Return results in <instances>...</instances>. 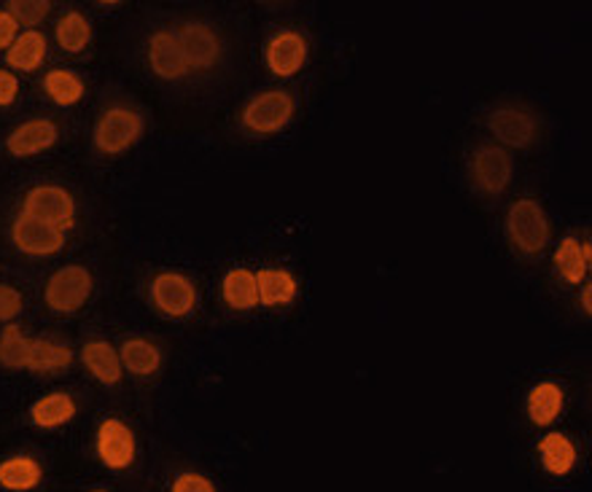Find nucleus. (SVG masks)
Wrapping results in <instances>:
<instances>
[{
  "label": "nucleus",
  "instance_id": "nucleus-1",
  "mask_svg": "<svg viewBox=\"0 0 592 492\" xmlns=\"http://www.w3.org/2000/svg\"><path fill=\"white\" fill-rule=\"evenodd\" d=\"M507 232L514 248L522 250V254H541L547 248V243H550V221H547L544 207L531 197L518 199L509 207Z\"/></svg>",
  "mask_w": 592,
  "mask_h": 492
},
{
  "label": "nucleus",
  "instance_id": "nucleus-2",
  "mask_svg": "<svg viewBox=\"0 0 592 492\" xmlns=\"http://www.w3.org/2000/svg\"><path fill=\"white\" fill-rule=\"evenodd\" d=\"M22 213L24 216L54 226V229L65 232L71 229L75 221L73 194L65 192L62 186H35L24 194Z\"/></svg>",
  "mask_w": 592,
  "mask_h": 492
},
{
  "label": "nucleus",
  "instance_id": "nucleus-3",
  "mask_svg": "<svg viewBox=\"0 0 592 492\" xmlns=\"http://www.w3.org/2000/svg\"><path fill=\"white\" fill-rule=\"evenodd\" d=\"M92 275L86 267H79V264H71V267L60 269L49 277L47 291H43V299L52 307L54 312H75L86 305L92 294Z\"/></svg>",
  "mask_w": 592,
  "mask_h": 492
},
{
  "label": "nucleus",
  "instance_id": "nucleus-4",
  "mask_svg": "<svg viewBox=\"0 0 592 492\" xmlns=\"http://www.w3.org/2000/svg\"><path fill=\"white\" fill-rule=\"evenodd\" d=\"M143 135V119L141 113L130 109H109L100 116L98 127H94V146L100 154L116 156L127 151L137 137Z\"/></svg>",
  "mask_w": 592,
  "mask_h": 492
},
{
  "label": "nucleus",
  "instance_id": "nucleus-5",
  "mask_svg": "<svg viewBox=\"0 0 592 492\" xmlns=\"http://www.w3.org/2000/svg\"><path fill=\"white\" fill-rule=\"evenodd\" d=\"M294 116V98L288 92H264L256 94L243 109V127L256 135H273L280 132Z\"/></svg>",
  "mask_w": 592,
  "mask_h": 492
},
{
  "label": "nucleus",
  "instance_id": "nucleus-6",
  "mask_svg": "<svg viewBox=\"0 0 592 492\" xmlns=\"http://www.w3.org/2000/svg\"><path fill=\"white\" fill-rule=\"evenodd\" d=\"M135 433L127 422L109 418L98 428V458L103 460L105 469L124 471L135 463Z\"/></svg>",
  "mask_w": 592,
  "mask_h": 492
},
{
  "label": "nucleus",
  "instance_id": "nucleus-7",
  "mask_svg": "<svg viewBox=\"0 0 592 492\" xmlns=\"http://www.w3.org/2000/svg\"><path fill=\"white\" fill-rule=\"evenodd\" d=\"M151 299L156 310H162L170 318H184L197 305V288L181 273H162L151 283Z\"/></svg>",
  "mask_w": 592,
  "mask_h": 492
},
{
  "label": "nucleus",
  "instance_id": "nucleus-8",
  "mask_svg": "<svg viewBox=\"0 0 592 492\" xmlns=\"http://www.w3.org/2000/svg\"><path fill=\"white\" fill-rule=\"evenodd\" d=\"M11 239L28 256H52L65 248V232L24 216V213H19L14 224H11Z\"/></svg>",
  "mask_w": 592,
  "mask_h": 492
},
{
  "label": "nucleus",
  "instance_id": "nucleus-9",
  "mask_svg": "<svg viewBox=\"0 0 592 492\" xmlns=\"http://www.w3.org/2000/svg\"><path fill=\"white\" fill-rule=\"evenodd\" d=\"M175 38H178L181 52L186 57L188 71H207V68L216 65L218 57H222V41H218V35L213 33L207 24H184V28L175 33Z\"/></svg>",
  "mask_w": 592,
  "mask_h": 492
},
{
  "label": "nucleus",
  "instance_id": "nucleus-10",
  "mask_svg": "<svg viewBox=\"0 0 592 492\" xmlns=\"http://www.w3.org/2000/svg\"><path fill=\"white\" fill-rule=\"evenodd\" d=\"M471 175L484 194H501L512 181V160L499 146H482L471 156Z\"/></svg>",
  "mask_w": 592,
  "mask_h": 492
},
{
  "label": "nucleus",
  "instance_id": "nucleus-11",
  "mask_svg": "<svg viewBox=\"0 0 592 492\" xmlns=\"http://www.w3.org/2000/svg\"><path fill=\"white\" fill-rule=\"evenodd\" d=\"M488 127L496 135V141H501L503 146L528 148L533 141H537V122H533L531 113L520 109L493 111L490 113Z\"/></svg>",
  "mask_w": 592,
  "mask_h": 492
},
{
  "label": "nucleus",
  "instance_id": "nucleus-12",
  "mask_svg": "<svg viewBox=\"0 0 592 492\" xmlns=\"http://www.w3.org/2000/svg\"><path fill=\"white\" fill-rule=\"evenodd\" d=\"M149 65L160 79L165 81H178L188 73L186 57L181 52V43L175 33L170 30H160V33L151 35L149 41Z\"/></svg>",
  "mask_w": 592,
  "mask_h": 492
},
{
  "label": "nucleus",
  "instance_id": "nucleus-13",
  "mask_svg": "<svg viewBox=\"0 0 592 492\" xmlns=\"http://www.w3.org/2000/svg\"><path fill=\"white\" fill-rule=\"evenodd\" d=\"M60 137L57 132V124L49 122V119H33V122H24L6 137V148H9L11 156H19V160H28V156L41 154V151L52 148Z\"/></svg>",
  "mask_w": 592,
  "mask_h": 492
},
{
  "label": "nucleus",
  "instance_id": "nucleus-14",
  "mask_svg": "<svg viewBox=\"0 0 592 492\" xmlns=\"http://www.w3.org/2000/svg\"><path fill=\"white\" fill-rule=\"evenodd\" d=\"M307 60V41L294 30L278 33L267 43V68L280 79L299 73Z\"/></svg>",
  "mask_w": 592,
  "mask_h": 492
},
{
  "label": "nucleus",
  "instance_id": "nucleus-15",
  "mask_svg": "<svg viewBox=\"0 0 592 492\" xmlns=\"http://www.w3.org/2000/svg\"><path fill=\"white\" fill-rule=\"evenodd\" d=\"M43 482V465L30 455L0 460V488L9 492H30Z\"/></svg>",
  "mask_w": 592,
  "mask_h": 492
},
{
  "label": "nucleus",
  "instance_id": "nucleus-16",
  "mask_svg": "<svg viewBox=\"0 0 592 492\" xmlns=\"http://www.w3.org/2000/svg\"><path fill=\"white\" fill-rule=\"evenodd\" d=\"M539 458L547 474L569 476L576 465V447L565 433H550L539 441Z\"/></svg>",
  "mask_w": 592,
  "mask_h": 492
},
{
  "label": "nucleus",
  "instance_id": "nucleus-17",
  "mask_svg": "<svg viewBox=\"0 0 592 492\" xmlns=\"http://www.w3.org/2000/svg\"><path fill=\"white\" fill-rule=\"evenodd\" d=\"M81 361H84L86 369L92 371V377L103 385H116L122 380V358H119V350H113L111 342H90L81 350Z\"/></svg>",
  "mask_w": 592,
  "mask_h": 492
},
{
  "label": "nucleus",
  "instance_id": "nucleus-18",
  "mask_svg": "<svg viewBox=\"0 0 592 492\" xmlns=\"http://www.w3.org/2000/svg\"><path fill=\"white\" fill-rule=\"evenodd\" d=\"M563 388L555 382H541L531 390L528 396V418H531L533 426H552L563 412Z\"/></svg>",
  "mask_w": 592,
  "mask_h": 492
},
{
  "label": "nucleus",
  "instance_id": "nucleus-19",
  "mask_svg": "<svg viewBox=\"0 0 592 492\" xmlns=\"http://www.w3.org/2000/svg\"><path fill=\"white\" fill-rule=\"evenodd\" d=\"M256 286H259V305L264 307H283L296 299V280L286 269H259Z\"/></svg>",
  "mask_w": 592,
  "mask_h": 492
},
{
  "label": "nucleus",
  "instance_id": "nucleus-20",
  "mask_svg": "<svg viewBox=\"0 0 592 492\" xmlns=\"http://www.w3.org/2000/svg\"><path fill=\"white\" fill-rule=\"evenodd\" d=\"M43 60H47V38H43V33H38V30H28V33L17 35V41L6 52V62L14 71L22 73L38 71Z\"/></svg>",
  "mask_w": 592,
  "mask_h": 492
},
{
  "label": "nucleus",
  "instance_id": "nucleus-21",
  "mask_svg": "<svg viewBox=\"0 0 592 492\" xmlns=\"http://www.w3.org/2000/svg\"><path fill=\"white\" fill-rule=\"evenodd\" d=\"M222 294L232 310H254L259 305V286H256V275L251 269H232V273H226Z\"/></svg>",
  "mask_w": 592,
  "mask_h": 492
},
{
  "label": "nucleus",
  "instance_id": "nucleus-22",
  "mask_svg": "<svg viewBox=\"0 0 592 492\" xmlns=\"http://www.w3.org/2000/svg\"><path fill=\"white\" fill-rule=\"evenodd\" d=\"M590 258H592V248L590 243H579L576 237H565L563 243H560V248L555 250V267L558 273L563 275L565 283H582L584 275H588V267H590Z\"/></svg>",
  "mask_w": 592,
  "mask_h": 492
},
{
  "label": "nucleus",
  "instance_id": "nucleus-23",
  "mask_svg": "<svg viewBox=\"0 0 592 492\" xmlns=\"http://www.w3.org/2000/svg\"><path fill=\"white\" fill-rule=\"evenodd\" d=\"M30 418H33V426L52 431V428L65 426V422L75 418V401L68 393H49L33 403Z\"/></svg>",
  "mask_w": 592,
  "mask_h": 492
},
{
  "label": "nucleus",
  "instance_id": "nucleus-24",
  "mask_svg": "<svg viewBox=\"0 0 592 492\" xmlns=\"http://www.w3.org/2000/svg\"><path fill=\"white\" fill-rule=\"evenodd\" d=\"M122 366L135 377H151L160 371L162 366V352L160 347L151 345L149 339H127L119 350Z\"/></svg>",
  "mask_w": 592,
  "mask_h": 492
},
{
  "label": "nucleus",
  "instance_id": "nucleus-25",
  "mask_svg": "<svg viewBox=\"0 0 592 492\" xmlns=\"http://www.w3.org/2000/svg\"><path fill=\"white\" fill-rule=\"evenodd\" d=\"M73 363L71 347L57 345L52 339H30V358L28 369L35 375H47V371L68 369Z\"/></svg>",
  "mask_w": 592,
  "mask_h": 492
},
{
  "label": "nucleus",
  "instance_id": "nucleus-26",
  "mask_svg": "<svg viewBox=\"0 0 592 492\" xmlns=\"http://www.w3.org/2000/svg\"><path fill=\"white\" fill-rule=\"evenodd\" d=\"M90 41L92 28L90 22H86V17L79 14V11H68V14L57 22V43H60L65 52H84Z\"/></svg>",
  "mask_w": 592,
  "mask_h": 492
},
{
  "label": "nucleus",
  "instance_id": "nucleus-27",
  "mask_svg": "<svg viewBox=\"0 0 592 492\" xmlns=\"http://www.w3.org/2000/svg\"><path fill=\"white\" fill-rule=\"evenodd\" d=\"M43 90L57 105H75L84 98V81L71 71H52L43 79Z\"/></svg>",
  "mask_w": 592,
  "mask_h": 492
},
{
  "label": "nucleus",
  "instance_id": "nucleus-28",
  "mask_svg": "<svg viewBox=\"0 0 592 492\" xmlns=\"http://www.w3.org/2000/svg\"><path fill=\"white\" fill-rule=\"evenodd\" d=\"M30 339L24 337L19 326H6L0 337V366L6 369H28Z\"/></svg>",
  "mask_w": 592,
  "mask_h": 492
},
{
  "label": "nucleus",
  "instance_id": "nucleus-29",
  "mask_svg": "<svg viewBox=\"0 0 592 492\" xmlns=\"http://www.w3.org/2000/svg\"><path fill=\"white\" fill-rule=\"evenodd\" d=\"M6 11H9V14L14 17V22L22 24V28H38V24L49 17V11H52V3H49V0H11V3L6 6Z\"/></svg>",
  "mask_w": 592,
  "mask_h": 492
},
{
  "label": "nucleus",
  "instance_id": "nucleus-30",
  "mask_svg": "<svg viewBox=\"0 0 592 492\" xmlns=\"http://www.w3.org/2000/svg\"><path fill=\"white\" fill-rule=\"evenodd\" d=\"M170 492H216V484H213L205 474L186 471V474H178L173 479V488H170Z\"/></svg>",
  "mask_w": 592,
  "mask_h": 492
},
{
  "label": "nucleus",
  "instance_id": "nucleus-31",
  "mask_svg": "<svg viewBox=\"0 0 592 492\" xmlns=\"http://www.w3.org/2000/svg\"><path fill=\"white\" fill-rule=\"evenodd\" d=\"M22 312V294L0 283V320H14Z\"/></svg>",
  "mask_w": 592,
  "mask_h": 492
},
{
  "label": "nucleus",
  "instance_id": "nucleus-32",
  "mask_svg": "<svg viewBox=\"0 0 592 492\" xmlns=\"http://www.w3.org/2000/svg\"><path fill=\"white\" fill-rule=\"evenodd\" d=\"M19 24L9 11H0V49H11V43L17 41Z\"/></svg>",
  "mask_w": 592,
  "mask_h": 492
},
{
  "label": "nucleus",
  "instance_id": "nucleus-33",
  "mask_svg": "<svg viewBox=\"0 0 592 492\" xmlns=\"http://www.w3.org/2000/svg\"><path fill=\"white\" fill-rule=\"evenodd\" d=\"M19 92V81L14 73L0 71V105H11L17 100Z\"/></svg>",
  "mask_w": 592,
  "mask_h": 492
},
{
  "label": "nucleus",
  "instance_id": "nucleus-34",
  "mask_svg": "<svg viewBox=\"0 0 592 492\" xmlns=\"http://www.w3.org/2000/svg\"><path fill=\"white\" fill-rule=\"evenodd\" d=\"M582 307H584V312H592V286L588 283V286H584V291H582Z\"/></svg>",
  "mask_w": 592,
  "mask_h": 492
},
{
  "label": "nucleus",
  "instance_id": "nucleus-35",
  "mask_svg": "<svg viewBox=\"0 0 592 492\" xmlns=\"http://www.w3.org/2000/svg\"><path fill=\"white\" fill-rule=\"evenodd\" d=\"M92 492H105V490H92Z\"/></svg>",
  "mask_w": 592,
  "mask_h": 492
}]
</instances>
